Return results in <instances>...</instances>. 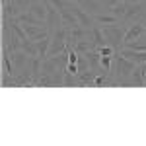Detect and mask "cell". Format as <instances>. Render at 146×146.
Returning a JSON list of instances; mask_svg holds the SVG:
<instances>
[{
    "label": "cell",
    "mask_w": 146,
    "mask_h": 146,
    "mask_svg": "<svg viewBox=\"0 0 146 146\" xmlns=\"http://www.w3.org/2000/svg\"><path fill=\"white\" fill-rule=\"evenodd\" d=\"M136 66H138L136 62L129 60L121 53H115L113 64H111V76L115 80V84L117 86H129V78H131V74H133V70Z\"/></svg>",
    "instance_id": "cell-1"
},
{
    "label": "cell",
    "mask_w": 146,
    "mask_h": 146,
    "mask_svg": "<svg viewBox=\"0 0 146 146\" xmlns=\"http://www.w3.org/2000/svg\"><path fill=\"white\" fill-rule=\"evenodd\" d=\"M101 27H103V35L107 39V43L115 47V51L119 53L125 45V33L129 29V23L119 22V23H113V25H101Z\"/></svg>",
    "instance_id": "cell-2"
},
{
    "label": "cell",
    "mask_w": 146,
    "mask_h": 146,
    "mask_svg": "<svg viewBox=\"0 0 146 146\" xmlns=\"http://www.w3.org/2000/svg\"><path fill=\"white\" fill-rule=\"evenodd\" d=\"M2 47H6L10 53L22 51V39H20L18 33L12 29L8 18H2Z\"/></svg>",
    "instance_id": "cell-3"
},
{
    "label": "cell",
    "mask_w": 146,
    "mask_h": 146,
    "mask_svg": "<svg viewBox=\"0 0 146 146\" xmlns=\"http://www.w3.org/2000/svg\"><path fill=\"white\" fill-rule=\"evenodd\" d=\"M146 20V4L142 2H127V12H125V23H135Z\"/></svg>",
    "instance_id": "cell-4"
},
{
    "label": "cell",
    "mask_w": 146,
    "mask_h": 146,
    "mask_svg": "<svg viewBox=\"0 0 146 146\" xmlns=\"http://www.w3.org/2000/svg\"><path fill=\"white\" fill-rule=\"evenodd\" d=\"M22 25L25 27V33H27V37H29V39H33V41L41 39V37H45V35H51V31H49V25H47V23H41V25L22 23Z\"/></svg>",
    "instance_id": "cell-5"
},
{
    "label": "cell",
    "mask_w": 146,
    "mask_h": 146,
    "mask_svg": "<svg viewBox=\"0 0 146 146\" xmlns=\"http://www.w3.org/2000/svg\"><path fill=\"white\" fill-rule=\"evenodd\" d=\"M142 33H146L144 29V22H135V23H129V29L125 33V43H131V41H136L140 39ZM125 47V45H123Z\"/></svg>",
    "instance_id": "cell-6"
},
{
    "label": "cell",
    "mask_w": 146,
    "mask_h": 146,
    "mask_svg": "<svg viewBox=\"0 0 146 146\" xmlns=\"http://www.w3.org/2000/svg\"><path fill=\"white\" fill-rule=\"evenodd\" d=\"M12 60H14V66H16V74H20L29 66L31 56L27 53H23V51H18V53H12Z\"/></svg>",
    "instance_id": "cell-7"
},
{
    "label": "cell",
    "mask_w": 146,
    "mask_h": 146,
    "mask_svg": "<svg viewBox=\"0 0 146 146\" xmlns=\"http://www.w3.org/2000/svg\"><path fill=\"white\" fill-rule=\"evenodd\" d=\"M76 2H78L86 12H90L92 16L105 12V6H103V2H101V0H76Z\"/></svg>",
    "instance_id": "cell-8"
},
{
    "label": "cell",
    "mask_w": 146,
    "mask_h": 146,
    "mask_svg": "<svg viewBox=\"0 0 146 146\" xmlns=\"http://www.w3.org/2000/svg\"><path fill=\"white\" fill-rule=\"evenodd\" d=\"M123 56H127L129 60H133L136 64H142L146 62V51H135V49H129V47H123L121 51H119Z\"/></svg>",
    "instance_id": "cell-9"
},
{
    "label": "cell",
    "mask_w": 146,
    "mask_h": 146,
    "mask_svg": "<svg viewBox=\"0 0 146 146\" xmlns=\"http://www.w3.org/2000/svg\"><path fill=\"white\" fill-rule=\"evenodd\" d=\"M90 39H92V43H94L96 49L101 47V45H107V39H105V35H103V27L98 25V23L90 29Z\"/></svg>",
    "instance_id": "cell-10"
},
{
    "label": "cell",
    "mask_w": 146,
    "mask_h": 146,
    "mask_svg": "<svg viewBox=\"0 0 146 146\" xmlns=\"http://www.w3.org/2000/svg\"><path fill=\"white\" fill-rule=\"evenodd\" d=\"M94 22L98 25H113V23H119L123 20H119L117 16H113L111 12H101V14H96L94 16Z\"/></svg>",
    "instance_id": "cell-11"
},
{
    "label": "cell",
    "mask_w": 146,
    "mask_h": 146,
    "mask_svg": "<svg viewBox=\"0 0 146 146\" xmlns=\"http://www.w3.org/2000/svg\"><path fill=\"white\" fill-rule=\"evenodd\" d=\"M22 51H23V53H27L29 56H39L37 41H33V39H25V41H22Z\"/></svg>",
    "instance_id": "cell-12"
},
{
    "label": "cell",
    "mask_w": 146,
    "mask_h": 146,
    "mask_svg": "<svg viewBox=\"0 0 146 146\" xmlns=\"http://www.w3.org/2000/svg\"><path fill=\"white\" fill-rule=\"evenodd\" d=\"M74 49L78 51L80 55H86L88 51L96 49V47H94V43H92L90 37H86V39H80V41H76V43H74Z\"/></svg>",
    "instance_id": "cell-13"
},
{
    "label": "cell",
    "mask_w": 146,
    "mask_h": 146,
    "mask_svg": "<svg viewBox=\"0 0 146 146\" xmlns=\"http://www.w3.org/2000/svg\"><path fill=\"white\" fill-rule=\"evenodd\" d=\"M129 86H144V74H142V70L140 66H136L133 70V74H131V78H129Z\"/></svg>",
    "instance_id": "cell-14"
},
{
    "label": "cell",
    "mask_w": 146,
    "mask_h": 146,
    "mask_svg": "<svg viewBox=\"0 0 146 146\" xmlns=\"http://www.w3.org/2000/svg\"><path fill=\"white\" fill-rule=\"evenodd\" d=\"M96 72L94 70H86V72H80L78 74V80H80V86H94V80H96Z\"/></svg>",
    "instance_id": "cell-15"
},
{
    "label": "cell",
    "mask_w": 146,
    "mask_h": 146,
    "mask_svg": "<svg viewBox=\"0 0 146 146\" xmlns=\"http://www.w3.org/2000/svg\"><path fill=\"white\" fill-rule=\"evenodd\" d=\"M96 51L100 53V56H113L115 53H117V51H115V47H111L109 43H107V45H101V47H98Z\"/></svg>",
    "instance_id": "cell-16"
},
{
    "label": "cell",
    "mask_w": 146,
    "mask_h": 146,
    "mask_svg": "<svg viewBox=\"0 0 146 146\" xmlns=\"http://www.w3.org/2000/svg\"><path fill=\"white\" fill-rule=\"evenodd\" d=\"M64 86H80L78 74H70V72H66V74H64Z\"/></svg>",
    "instance_id": "cell-17"
},
{
    "label": "cell",
    "mask_w": 146,
    "mask_h": 146,
    "mask_svg": "<svg viewBox=\"0 0 146 146\" xmlns=\"http://www.w3.org/2000/svg\"><path fill=\"white\" fill-rule=\"evenodd\" d=\"M125 47H129V49H135V51H146V43H142L140 39H136V41H131V43H125Z\"/></svg>",
    "instance_id": "cell-18"
},
{
    "label": "cell",
    "mask_w": 146,
    "mask_h": 146,
    "mask_svg": "<svg viewBox=\"0 0 146 146\" xmlns=\"http://www.w3.org/2000/svg\"><path fill=\"white\" fill-rule=\"evenodd\" d=\"M127 2H142V0H127Z\"/></svg>",
    "instance_id": "cell-19"
},
{
    "label": "cell",
    "mask_w": 146,
    "mask_h": 146,
    "mask_svg": "<svg viewBox=\"0 0 146 146\" xmlns=\"http://www.w3.org/2000/svg\"><path fill=\"white\" fill-rule=\"evenodd\" d=\"M144 29H146V20H144Z\"/></svg>",
    "instance_id": "cell-20"
}]
</instances>
